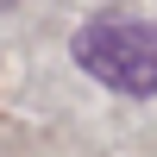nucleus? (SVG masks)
<instances>
[{"instance_id": "f257e3e1", "label": "nucleus", "mask_w": 157, "mask_h": 157, "mask_svg": "<svg viewBox=\"0 0 157 157\" xmlns=\"http://www.w3.org/2000/svg\"><path fill=\"white\" fill-rule=\"evenodd\" d=\"M75 63L120 94H157V25L145 19H94L75 32Z\"/></svg>"}]
</instances>
